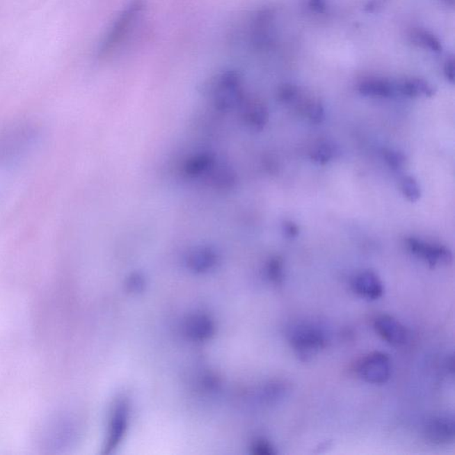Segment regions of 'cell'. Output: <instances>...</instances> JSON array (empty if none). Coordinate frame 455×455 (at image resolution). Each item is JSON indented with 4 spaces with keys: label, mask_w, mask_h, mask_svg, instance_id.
<instances>
[{
    "label": "cell",
    "mask_w": 455,
    "mask_h": 455,
    "mask_svg": "<svg viewBox=\"0 0 455 455\" xmlns=\"http://www.w3.org/2000/svg\"><path fill=\"white\" fill-rule=\"evenodd\" d=\"M406 244L413 255L424 260L431 267H436L440 264H449L452 261L451 252L444 246L429 244L416 238L408 239Z\"/></svg>",
    "instance_id": "5"
},
{
    "label": "cell",
    "mask_w": 455,
    "mask_h": 455,
    "mask_svg": "<svg viewBox=\"0 0 455 455\" xmlns=\"http://www.w3.org/2000/svg\"><path fill=\"white\" fill-rule=\"evenodd\" d=\"M374 326L377 335L390 345L399 347L408 342V334L405 326L392 316L377 317Z\"/></svg>",
    "instance_id": "6"
},
{
    "label": "cell",
    "mask_w": 455,
    "mask_h": 455,
    "mask_svg": "<svg viewBox=\"0 0 455 455\" xmlns=\"http://www.w3.org/2000/svg\"><path fill=\"white\" fill-rule=\"evenodd\" d=\"M306 115L308 118L314 124L322 123L325 120L326 112L321 102L314 101L307 105Z\"/></svg>",
    "instance_id": "14"
},
{
    "label": "cell",
    "mask_w": 455,
    "mask_h": 455,
    "mask_svg": "<svg viewBox=\"0 0 455 455\" xmlns=\"http://www.w3.org/2000/svg\"><path fill=\"white\" fill-rule=\"evenodd\" d=\"M400 188H401L404 197L411 203L417 202L421 198V188H420L418 182L412 176H405L400 182Z\"/></svg>",
    "instance_id": "12"
},
{
    "label": "cell",
    "mask_w": 455,
    "mask_h": 455,
    "mask_svg": "<svg viewBox=\"0 0 455 455\" xmlns=\"http://www.w3.org/2000/svg\"><path fill=\"white\" fill-rule=\"evenodd\" d=\"M269 275L271 280L274 282H280L283 278V262L280 259L276 258L271 261L270 266H269Z\"/></svg>",
    "instance_id": "16"
},
{
    "label": "cell",
    "mask_w": 455,
    "mask_h": 455,
    "mask_svg": "<svg viewBox=\"0 0 455 455\" xmlns=\"http://www.w3.org/2000/svg\"><path fill=\"white\" fill-rule=\"evenodd\" d=\"M254 453L259 455H273L275 451L271 443L266 440L255 442L254 445Z\"/></svg>",
    "instance_id": "19"
},
{
    "label": "cell",
    "mask_w": 455,
    "mask_h": 455,
    "mask_svg": "<svg viewBox=\"0 0 455 455\" xmlns=\"http://www.w3.org/2000/svg\"><path fill=\"white\" fill-rule=\"evenodd\" d=\"M397 91L408 97H432L436 94L433 85L424 79H408L397 85Z\"/></svg>",
    "instance_id": "10"
},
{
    "label": "cell",
    "mask_w": 455,
    "mask_h": 455,
    "mask_svg": "<svg viewBox=\"0 0 455 455\" xmlns=\"http://www.w3.org/2000/svg\"><path fill=\"white\" fill-rule=\"evenodd\" d=\"M288 339L292 348L303 361L312 360L328 344L326 332L318 324L312 322H300L292 326Z\"/></svg>",
    "instance_id": "2"
},
{
    "label": "cell",
    "mask_w": 455,
    "mask_h": 455,
    "mask_svg": "<svg viewBox=\"0 0 455 455\" xmlns=\"http://www.w3.org/2000/svg\"><path fill=\"white\" fill-rule=\"evenodd\" d=\"M424 433L429 443L444 445L453 443L455 438L454 420L448 415H436L424 425Z\"/></svg>",
    "instance_id": "4"
},
{
    "label": "cell",
    "mask_w": 455,
    "mask_h": 455,
    "mask_svg": "<svg viewBox=\"0 0 455 455\" xmlns=\"http://www.w3.org/2000/svg\"><path fill=\"white\" fill-rule=\"evenodd\" d=\"M408 40L415 47L434 54H440L443 51L440 38L433 32L422 28H413L408 32Z\"/></svg>",
    "instance_id": "9"
},
{
    "label": "cell",
    "mask_w": 455,
    "mask_h": 455,
    "mask_svg": "<svg viewBox=\"0 0 455 455\" xmlns=\"http://www.w3.org/2000/svg\"><path fill=\"white\" fill-rule=\"evenodd\" d=\"M358 373L368 383H385L392 373V362L389 356L383 352H373L362 358L358 364Z\"/></svg>",
    "instance_id": "3"
},
{
    "label": "cell",
    "mask_w": 455,
    "mask_h": 455,
    "mask_svg": "<svg viewBox=\"0 0 455 455\" xmlns=\"http://www.w3.org/2000/svg\"><path fill=\"white\" fill-rule=\"evenodd\" d=\"M339 155V147L332 141H325L314 147L310 152V159L316 164L326 165L337 158Z\"/></svg>",
    "instance_id": "11"
},
{
    "label": "cell",
    "mask_w": 455,
    "mask_h": 455,
    "mask_svg": "<svg viewBox=\"0 0 455 455\" xmlns=\"http://www.w3.org/2000/svg\"><path fill=\"white\" fill-rule=\"evenodd\" d=\"M443 72L445 79L451 84H454L455 80V62L454 56H447L443 66Z\"/></svg>",
    "instance_id": "18"
},
{
    "label": "cell",
    "mask_w": 455,
    "mask_h": 455,
    "mask_svg": "<svg viewBox=\"0 0 455 455\" xmlns=\"http://www.w3.org/2000/svg\"><path fill=\"white\" fill-rule=\"evenodd\" d=\"M144 9H145L144 0H132L118 14L99 47V56L101 58H108L116 53L118 48L132 33L141 16L143 15Z\"/></svg>",
    "instance_id": "1"
},
{
    "label": "cell",
    "mask_w": 455,
    "mask_h": 455,
    "mask_svg": "<svg viewBox=\"0 0 455 455\" xmlns=\"http://www.w3.org/2000/svg\"><path fill=\"white\" fill-rule=\"evenodd\" d=\"M358 90L365 97L386 99L396 94L397 85L386 79L369 78L362 80Z\"/></svg>",
    "instance_id": "8"
},
{
    "label": "cell",
    "mask_w": 455,
    "mask_h": 455,
    "mask_svg": "<svg viewBox=\"0 0 455 455\" xmlns=\"http://www.w3.org/2000/svg\"><path fill=\"white\" fill-rule=\"evenodd\" d=\"M284 232L288 239H294L299 234V228L296 223L288 222L284 225Z\"/></svg>",
    "instance_id": "21"
},
{
    "label": "cell",
    "mask_w": 455,
    "mask_h": 455,
    "mask_svg": "<svg viewBox=\"0 0 455 455\" xmlns=\"http://www.w3.org/2000/svg\"><path fill=\"white\" fill-rule=\"evenodd\" d=\"M445 3V5L449 6H454V0H442Z\"/></svg>",
    "instance_id": "22"
},
{
    "label": "cell",
    "mask_w": 455,
    "mask_h": 455,
    "mask_svg": "<svg viewBox=\"0 0 455 455\" xmlns=\"http://www.w3.org/2000/svg\"><path fill=\"white\" fill-rule=\"evenodd\" d=\"M308 6L315 14H325L328 8V0H308Z\"/></svg>",
    "instance_id": "20"
},
{
    "label": "cell",
    "mask_w": 455,
    "mask_h": 455,
    "mask_svg": "<svg viewBox=\"0 0 455 455\" xmlns=\"http://www.w3.org/2000/svg\"><path fill=\"white\" fill-rule=\"evenodd\" d=\"M389 1L390 0H367L363 6V10L367 14H377L386 8Z\"/></svg>",
    "instance_id": "17"
},
{
    "label": "cell",
    "mask_w": 455,
    "mask_h": 455,
    "mask_svg": "<svg viewBox=\"0 0 455 455\" xmlns=\"http://www.w3.org/2000/svg\"><path fill=\"white\" fill-rule=\"evenodd\" d=\"M383 157L387 165L393 170L402 169L403 166L406 164V157L402 152H399V150L392 149L385 150L383 152Z\"/></svg>",
    "instance_id": "13"
},
{
    "label": "cell",
    "mask_w": 455,
    "mask_h": 455,
    "mask_svg": "<svg viewBox=\"0 0 455 455\" xmlns=\"http://www.w3.org/2000/svg\"><path fill=\"white\" fill-rule=\"evenodd\" d=\"M298 95H299V89L293 84L282 86L280 92H278V97H280V101L288 102V104L296 101Z\"/></svg>",
    "instance_id": "15"
},
{
    "label": "cell",
    "mask_w": 455,
    "mask_h": 455,
    "mask_svg": "<svg viewBox=\"0 0 455 455\" xmlns=\"http://www.w3.org/2000/svg\"><path fill=\"white\" fill-rule=\"evenodd\" d=\"M351 287L358 296L365 299L377 300L383 296V282L373 271H364L356 276L352 280Z\"/></svg>",
    "instance_id": "7"
}]
</instances>
